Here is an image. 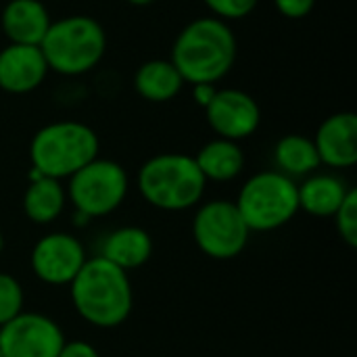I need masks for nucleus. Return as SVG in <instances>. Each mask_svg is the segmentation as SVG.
<instances>
[{"mask_svg":"<svg viewBox=\"0 0 357 357\" xmlns=\"http://www.w3.org/2000/svg\"><path fill=\"white\" fill-rule=\"evenodd\" d=\"M46 75L48 65L40 46L6 44L0 50V90L8 94H27L40 88Z\"/></svg>","mask_w":357,"mask_h":357,"instance_id":"13","label":"nucleus"},{"mask_svg":"<svg viewBox=\"0 0 357 357\" xmlns=\"http://www.w3.org/2000/svg\"><path fill=\"white\" fill-rule=\"evenodd\" d=\"M128 174L111 159H94L69 178L67 195L77 213L102 218L113 213L128 197Z\"/></svg>","mask_w":357,"mask_h":357,"instance_id":"7","label":"nucleus"},{"mask_svg":"<svg viewBox=\"0 0 357 357\" xmlns=\"http://www.w3.org/2000/svg\"><path fill=\"white\" fill-rule=\"evenodd\" d=\"M40 50L48 71L77 77L92 71L107 52V33L102 25L88 15H69L52 21Z\"/></svg>","mask_w":357,"mask_h":357,"instance_id":"3","label":"nucleus"},{"mask_svg":"<svg viewBox=\"0 0 357 357\" xmlns=\"http://www.w3.org/2000/svg\"><path fill=\"white\" fill-rule=\"evenodd\" d=\"M184 77L169 59H153L142 63L134 73V90L149 102H167L184 88Z\"/></svg>","mask_w":357,"mask_h":357,"instance_id":"15","label":"nucleus"},{"mask_svg":"<svg viewBox=\"0 0 357 357\" xmlns=\"http://www.w3.org/2000/svg\"><path fill=\"white\" fill-rule=\"evenodd\" d=\"M65 199L61 180L40 176L33 169V180L23 195V211L33 224H50L63 213Z\"/></svg>","mask_w":357,"mask_h":357,"instance_id":"19","label":"nucleus"},{"mask_svg":"<svg viewBox=\"0 0 357 357\" xmlns=\"http://www.w3.org/2000/svg\"><path fill=\"white\" fill-rule=\"evenodd\" d=\"M312 140L320 163L333 169H349L357 163V117L351 111L326 117Z\"/></svg>","mask_w":357,"mask_h":357,"instance_id":"12","label":"nucleus"},{"mask_svg":"<svg viewBox=\"0 0 357 357\" xmlns=\"http://www.w3.org/2000/svg\"><path fill=\"white\" fill-rule=\"evenodd\" d=\"M205 115L218 138L234 142L253 136L261 123V109L257 100L238 88L218 90L205 107Z\"/></svg>","mask_w":357,"mask_h":357,"instance_id":"10","label":"nucleus"},{"mask_svg":"<svg viewBox=\"0 0 357 357\" xmlns=\"http://www.w3.org/2000/svg\"><path fill=\"white\" fill-rule=\"evenodd\" d=\"M274 6L282 17L297 21V19H305L314 10L316 0H274Z\"/></svg>","mask_w":357,"mask_h":357,"instance_id":"24","label":"nucleus"},{"mask_svg":"<svg viewBox=\"0 0 357 357\" xmlns=\"http://www.w3.org/2000/svg\"><path fill=\"white\" fill-rule=\"evenodd\" d=\"M192 234L207 257L232 259L245 251L251 230L232 201H209L199 207Z\"/></svg>","mask_w":357,"mask_h":357,"instance_id":"8","label":"nucleus"},{"mask_svg":"<svg viewBox=\"0 0 357 357\" xmlns=\"http://www.w3.org/2000/svg\"><path fill=\"white\" fill-rule=\"evenodd\" d=\"M56 357H100V356H98V351H96L90 343H86V341H71V343H67V341H65V345H63L61 354H59Z\"/></svg>","mask_w":357,"mask_h":357,"instance_id":"25","label":"nucleus"},{"mask_svg":"<svg viewBox=\"0 0 357 357\" xmlns=\"http://www.w3.org/2000/svg\"><path fill=\"white\" fill-rule=\"evenodd\" d=\"M4 249V236H2V232H0V251Z\"/></svg>","mask_w":357,"mask_h":357,"instance_id":"28","label":"nucleus"},{"mask_svg":"<svg viewBox=\"0 0 357 357\" xmlns=\"http://www.w3.org/2000/svg\"><path fill=\"white\" fill-rule=\"evenodd\" d=\"M215 92H218L215 84H195V86H192V96H195V100H197L203 109L211 102V98L215 96Z\"/></svg>","mask_w":357,"mask_h":357,"instance_id":"26","label":"nucleus"},{"mask_svg":"<svg viewBox=\"0 0 357 357\" xmlns=\"http://www.w3.org/2000/svg\"><path fill=\"white\" fill-rule=\"evenodd\" d=\"M234 205L251 232H270L297 215V184L278 169L259 172L243 184Z\"/></svg>","mask_w":357,"mask_h":357,"instance_id":"6","label":"nucleus"},{"mask_svg":"<svg viewBox=\"0 0 357 357\" xmlns=\"http://www.w3.org/2000/svg\"><path fill=\"white\" fill-rule=\"evenodd\" d=\"M201 174L205 180L213 182H230L241 176L245 167V153L238 142L215 138L201 146V151L195 157Z\"/></svg>","mask_w":357,"mask_h":357,"instance_id":"18","label":"nucleus"},{"mask_svg":"<svg viewBox=\"0 0 357 357\" xmlns=\"http://www.w3.org/2000/svg\"><path fill=\"white\" fill-rule=\"evenodd\" d=\"M86 259V251L75 236L67 232H52L33 245L31 270L42 282L63 287L71 284Z\"/></svg>","mask_w":357,"mask_h":357,"instance_id":"11","label":"nucleus"},{"mask_svg":"<svg viewBox=\"0 0 357 357\" xmlns=\"http://www.w3.org/2000/svg\"><path fill=\"white\" fill-rule=\"evenodd\" d=\"M337 220V230L341 238L349 245L357 247V190L349 188L347 197L343 199L341 207L335 213Z\"/></svg>","mask_w":357,"mask_h":357,"instance_id":"22","label":"nucleus"},{"mask_svg":"<svg viewBox=\"0 0 357 357\" xmlns=\"http://www.w3.org/2000/svg\"><path fill=\"white\" fill-rule=\"evenodd\" d=\"M69 287L75 312L96 328L121 326L132 312L134 295L128 272L100 255L86 259Z\"/></svg>","mask_w":357,"mask_h":357,"instance_id":"2","label":"nucleus"},{"mask_svg":"<svg viewBox=\"0 0 357 357\" xmlns=\"http://www.w3.org/2000/svg\"><path fill=\"white\" fill-rule=\"evenodd\" d=\"M98 136L82 121H54L40 128L29 144V159L40 176L63 180L98 157Z\"/></svg>","mask_w":357,"mask_h":357,"instance_id":"4","label":"nucleus"},{"mask_svg":"<svg viewBox=\"0 0 357 357\" xmlns=\"http://www.w3.org/2000/svg\"><path fill=\"white\" fill-rule=\"evenodd\" d=\"M207 180L195 157L163 153L151 157L138 172V190L144 201L163 211H184L195 207L205 192Z\"/></svg>","mask_w":357,"mask_h":357,"instance_id":"5","label":"nucleus"},{"mask_svg":"<svg viewBox=\"0 0 357 357\" xmlns=\"http://www.w3.org/2000/svg\"><path fill=\"white\" fill-rule=\"evenodd\" d=\"M63 345V331L42 314L21 312L0 326V349L4 357H56Z\"/></svg>","mask_w":357,"mask_h":357,"instance_id":"9","label":"nucleus"},{"mask_svg":"<svg viewBox=\"0 0 357 357\" xmlns=\"http://www.w3.org/2000/svg\"><path fill=\"white\" fill-rule=\"evenodd\" d=\"M274 161L284 176H307L322 163L312 138L303 134H287L274 146Z\"/></svg>","mask_w":357,"mask_h":357,"instance_id":"20","label":"nucleus"},{"mask_svg":"<svg viewBox=\"0 0 357 357\" xmlns=\"http://www.w3.org/2000/svg\"><path fill=\"white\" fill-rule=\"evenodd\" d=\"M203 4L211 10V17L222 21H236L251 15L259 0H203Z\"/></svg>","mask_w":357,"mask_h":357,"instance_id":"23","label":"nucleus"},{"mask_svg":"<svg viewBox=\"0 0 357 357\" xmlns=\"http://www.w3.org/2000/svg\"><path fill=\"white\" fill-rule=\"evenodd\" d=\"M23 312V289L17 278L0 272V326Z\"/></svg>","mask_w":357,"mask_h":357,"instance_id":"21","label":"nucleus"},{"mask_svg":"<svg viewBox=\"0 0 357 357\" xmlns=\"http://www.w3.org/2000/svg\"><path fill=\"white\" fill-rule=\"evenodd\" d=\"M169 61L186 84H215L224 79L236 61V36L228 21L199 17L182 27L172 46Z\"/></svg>","mask_w":357,"mask_h":357,"instance_id":"1","label":"nucleus"},{"mask_svg":"<svg viewBox=\"0 0 357 357\" xmlns=\"http://www.w3.org/2000/svg\"><path fill=\"white\" fill-rule=\"evenodd\" d=\"M0 357H4V354H2V349H0Z\"/></svg>","mask_w":357,"mask_h":357,"instance_id":"29","label":"nucleus"},{"mask_svg":"<svg viewBox=\"0 0 357 357\" xmlns=\"http://www.w3.org/2000/svg\"><path fill=\"white\" fill-rule=\"evenodd\" d=\"M153 255V238L146 230L136 226H126L111 232L102 243V253L107 261L121 268L123 272L144 266Z\"/></svg>","mask_w":357,"mask_h":357,"instance_id":"16","label":"nucleus"},{"mask_svg":"<svg viewBox=\"0 0 357 357\" xmlns=\"http://www.w3.org/2000/svg\"><path fill=\"white\" fill-rule=\"evenodd\" d=\"M349 186L345 180L333 174H314L301 186H297L299 209L316 218H331L347 197Z\"/></svg>","mask_w":357,"mask_h":357,"instance_id":"17","label":"nucleus"},{"mask_svg":"<svg viewBox=\"0 0 357 357\" xmlns=\"http://www.w3.org/2000/svg\"><path fill=\"white\" fill-rule=\"evenodd\" d=\"M126 2H130V4H134V6H149V4H153L155 0H126Z\"/></svg>","mask_w":357,"mask_h":357,"instance_id":"27","label":"nucleus"},{"mask_svg":"<svg viewBox=\"0 0 357 357\" xmlns=\"http://www.w3.org/2000/svg\"><path fill=\"white\" fill-rule=\"evenodd\" d=\"M50 23V15L40 0H8L0 15V27L8 44L40 46Z\"/></svg>","mask_w":357,"mask_h":357,"instance_id":"14","label":"nucleus"}]
</instances>
